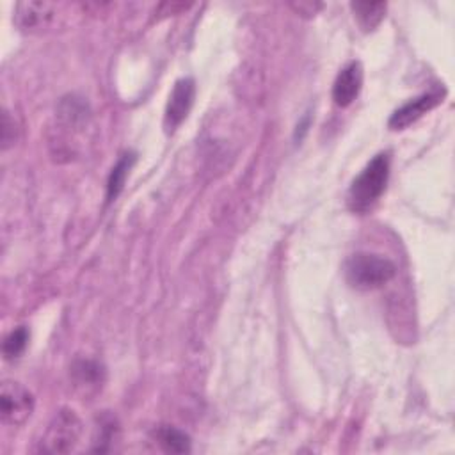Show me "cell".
<instances>
[{
    "instance_id": "cell-15",
    "label": "cell",
    "mask_w": 455,
    "mask_h": 455,
    "mask_svg": "<svg viewBox=\"0 0 455 455\" xmlns=\"http://www.w3.org/2000/svg\"><path fill=\"white\" fill-rule=\"evenodd\" d=\"M297 14H302V16H315L316 11L322 9V4H316V2H299V4H290Z\"/></svg>"
},
{
    "instance_id": "cell-6",
    "label": "cell",
    "mask_w": 455,
    "mask_h": 455,
    "mask_svg": "<svg viewBox=\"0 0 455 455\" xmlns=\"http://www.w3.org/2000/svg\"><path fill=\"white\" fill-rule=\"evenodd\" d=\"M444 98V89H434L428 92H423L419 96H416L414 100L403 103L400 108H396L387 124L391 130H403L409 124H412L414 121H418L423 114H427L428 110H432L434 107H437Z\"/></svg>"
},
{
    "instance_id": "cell-9",
    "label": "cell",
    "mask_w": 455,
    "mask_h": 455,
    "mask_svg": "<svg viewBox=\"0 0 455 455\" xmlns=\"http://www.w3.org/2000/svg\"><path fill=\"white\" fill-rule=\"evenodd\" d=\"M350 9L359 27L364 32H370L375 27H379V23L384 20L386 4L384 2H352Z\"/></svg>"
},
{
    "instance_id": "cell-10",
    "label": "cell",
    "mask_w": 455,
    "mask_h": 455,
    "mask_svg": "<svg viewBox=\"0 0 455 455\" xmlns=\"http://www.w3.org/2000/svg\"><path fill=\"white\" fill-rule=\"evenodd\" d=\"M137 156L135 153H124L117 164L112 167L110 174H108V180H107V203H112L123 190L124 187V181H126V176L132 169V165L135 164Z\"/></svg>"
},
{
    "instance_id": "cell-2",
    "label": "cell",
    "mask_w": 455,
    "mask_h": 455,
    "mask_svg": "<svg viewBox=\"0 0 455 455\" xmlns=\"http://www.w3.org/2000/svg\"><path fill=\"white\" fill-rule=\"evenodd\" d=\"M396 274V267L391 259L380 254L357 252L345 263L347 283L355 290H375L389 283Z\"/></svg>"
},
{
    "instance_id": "cell-1",
    "label": "cell",
    "mask_w": 455,
    "mask_h": 455,
    "mask_svg": "<svg viewBox=\"0 0 455 455\" xmlns=\"http://www.w3.org/2000/svg\"><path fill=\"white\" fill-rule=\"evenodd\" d=\"M387 178H389V155L379 153L377 156L371 158V162H368V165L352 181L347 194L348 208L355 213L368 212L386 190Z\"/></svg>"
},
{
    "instance_id": "cell-4",
    "label": "cell",
    "mask_w": 455,
    "mask_h": 455,
    "mask_svg": "<svg viewBox=\"0 0 455 455\" xmlns=\"http://www.w3.org/2000/svg\"><path fill=\"white\" fill-rule=\"evenodd\" d=\"M34 411V396L32 393L14 380H5L2 384L0 395V412L2 421L7 425H23Z\"/></svg>"
},
{
    "instance_id": "cell-8",
    "label": "cell",
    "mask_w": 455,
    "mask_h": 455,
    "mask_svg": "<svg viewBox=\"0 0 455 455\" xmlns=\"http://www.w3.org/2000/svg\"><path fill=\"white\" fill-rule=\"evenodd\" d=\"M363 66L357 60L348 62L336 76L332 85V100L338 107H348L361 92Z\"/></svg>"
},
{
    "instance_id": "cell-11",
    "label": "cell",
    "mask_w": 455,
    "mask_h": 455,
    "mask_svg": "<svg viewBox=\"0 0 455 455\" xmlns=\"http://www.w3.org/2000/svg\"><path fill=\"white\" fill-rule=\"evenodd\" d=\"M156 439L160 446L171 453H185L190 450L188 435L174 427H160L156 430Z\"/></svg>"
},
{
    "instance_id": "cell-7",
    "label": "cell",
    "mask_w": 455,
    "mask_h": 455,
    "mask_svg": "<svg viewBox=\"0 0 455 455\" xmlns=\"http://www.w3.org/2000/svg\"><path fill=\"white\" fill-rule=\"evenodd\" d=\"M55 11L52 2H20L14 7V23L25 32H41L52 23Z\"/></svg>"
},
{
    "instance_id": "cell-5",
    "label": "cell",
    "mask_w": 455,
    "mask_h": 455,
    "mask_svg": "<svg viewBox=\"0 0 455 455\" xmlns=\"http://www.w3.org/2000/svg\"><path fill=\"white\" fill-rule=\"evenodd\" d=\"M196 96V82L192 78H181L174 84L169 101L165 105L164 126L167 132H174L188 116Z\"/></svg>"
},
{
    "instance_id": "cell-13",
    "label": "cell",
    "mask_w": 455,
    "mask_h": 455,
    "mask_svg": "<svg viewBox=\"0 0 455 455\" xmlns=\"http://www.w3.org/2000/svg\"><path fill=\"white\" fill-rule=\"evenodd\" d=\"M28 343V331L27 327H18L14 331H11L5 339H4V345H2V350H4V355L5 359H16L23 354L25 347Z\"/></svg>"
},
{
    "instance_id": "cell-3",
    "label": "cell",
    "mask_w": 455,
    "mask_h": 455,
    "mask_svg": "<svg viewBox=\"0 0 455 455\" xmlns=\"http://www.w3.org/2000/svg\"><path fill=\"white\" fill-rule=\"evenodd\" d=\"M82 435V421L69 409L55 412L41 439V451L44 453H68Z\"/></svg>"
},
{
    "instance_id": "cell-12",
    "label": "cell",
    "mask_w": 455,
    "mask_h": 455,
    "mask_svg": "<svg viewBox=\"0 0 455 455\" xmlns=\"http://www.w3.org/2000/svg\"><path fill=\"white\" fill-rule=\"evenodd\" d=\"M73 375L78 386H101L103 382V370L94 361H78L73 366Z\"/></svg>"
},
{
    "instance_id": "cell-14",
    "label": "cell",
    "mask_w": 455,
    "mask_h": 455,
    "mask_svg": "<svg viewBox=\"0 0 455 455\" xmlns=\"http://www.w3.org/2000/svg\"><path fill=\"white\" fill-rule=\"evenodd\" d=\"M14 139H16L14 119H11L9 112H4V119H2V148L7 149L9 146H12Z\"/></svg>"
}]
</instances>
